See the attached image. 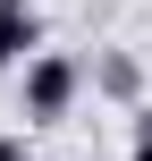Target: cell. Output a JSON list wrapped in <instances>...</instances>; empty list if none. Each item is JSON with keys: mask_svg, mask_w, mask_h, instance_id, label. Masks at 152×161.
Masks as SVG:
<instances>
[{"mask_svg": "<svg viewBox=\"0 0 152 161\" xmlns=\"http://www.w3.org/2000/svg\"><path fill=\"white\" fill-rule=\"evenodd\" d=\"M34 51H42V17H34V0H0V76L25 68Z\"/></svg>", "mask_w": 152, "mask_h": 161, "instance_id": "cell-2", "label": "cell"}, {"mask_svg": "<svg viewBox=\"0 0 152 161\" xmlns=\"http://www.w3.org/2000/svg\"><path fill=\"white\" fill-rule=\"evenodd\" d=\"M127 161H152V110H135V136H127Z\"/></svg>", "mask_w": 152, "mask_h": 161, "instance_id": "cell-4", "label": "cell"}, {"mask_svg": "<svg viewBox=\"0 0 152 161\" xmlns=\"http://www.w3.org/2000/svg\"><path fill=\"white\" fill-rule=\"evenodd\" d=\"M135 85H144V68H135L127 51H110V59H102V93H110V102H135Z\"/></svg>", "mask_w": 152, "mask_h": 161, "instance_id": "cell-3", "label": "cell"}, {"mask_svg": "<svg viewBox=\"0 0 152 161\" xmlns=\"http://www.w3.org/2000/svg\"><path fill=\"white\" fill-rule=\"evenodd\" d=\"M76 93H85V68H76L68 51H34V59L17 68V110H25V127H59V119L76 110Z\"/></svg>", "mask_w": 152, "mask_h": 161, "instance_id": "cell-1", "label": "cell"}, {"mask_svg": "<svg viewBox=\"0 0 152 161\" xmlns=\"http://www.w3.org/2000/svg\"><path fill=\"white\" fill-rule=\"evenodd\" d=\"M0 161H34V144H25L17 127H0Z\"/></svg>", "mask_w": 152, "mask_h": 161, "instance_id": "cell-5", "label": "cell"}]
</instances>
